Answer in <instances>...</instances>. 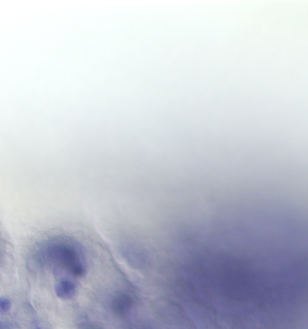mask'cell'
I'll return each instance as SVG.
<instances>
[{
  "label": "cell",
  "instance_id": "obj_1",
  "mask_svg": "<svg viewBox=\"0 0 308 329\" xmlns=\"http://www.w3.org/2000/svg\"><path fill=\"white\" fill-rule=\"evenodd\" d=\"M0 329H6V326H5L4 323H2V322H0Z\"/></svg>",
  "mask_w": 308,
  "mask_h": 329
}]
</instances>
